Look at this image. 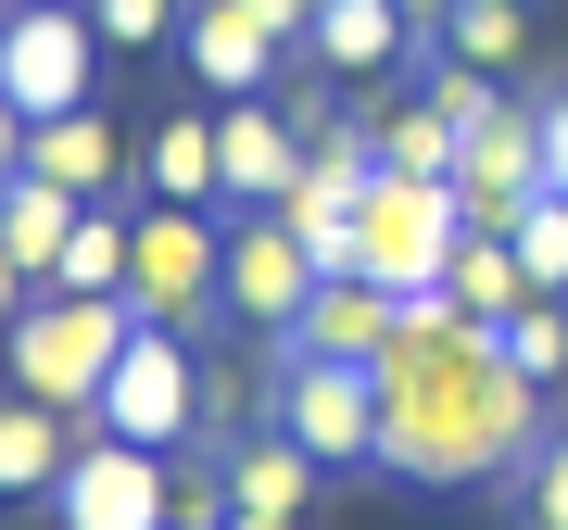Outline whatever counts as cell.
Masks as SVG:
<instances>
[{"label": "cell", "mask_w": 568, "mask_h": 530, "mask_svg": "<svg viewBox=\"0 0 568 530\" xmlns=\"http://www.w3.org/2000/svg\"><path fill=\"white\" fill-rule=\"evenodd\" d=\"M544 455V391L506 367L455 291H405L379 354V468L392 480H493Z\"/></svg>", "instance_id": "obj_1"}, {"label": "cell", "mask_w": 568, "mask_h": 530, "mask_svg": "<svg viewBox=\"0 0 568 530\" xmlns=\"http://www.w3.org/2000/svg\"><path fill=\"white\" fill-rule=\"evenodd\" d=\"M140 342V316L126 304H89V291H39L13 328H0V354H13V391L26 405H63V417H89L102 405V379H114V354Z\"/></svg>", "instance_id": "obj_2"}, {"label": "cell", "mask_w": 568, "mask_h": 530, "mask_svg": "<svg viewBox=\"0 0 568 530\" xmlns=\"http://www.w3.org/2000/svg\"><path fill=\"white\" fill-rule=\"evenodd\" d=\"M215 304H227V215H203V203H140V215H126V316L190 342Z\"/></svg>", "instance_id": "obj_3"}, {"label": "cell", "mask_w": 568, "mask_h": 530, "mask_svg": "<svg viewBox=\"0 0 568 530\" xmlns=\"http://www.w3.org/2000/svg\"><path fill=\"white\" fill-rule=\"evenodd\" d=\"M455 241H467L455 177H405V164L366 177V203H354V278H379L392 304H405V291H443Z\"/></svg>", "instance_id": "obj_4"}, {"label": "cell", "mask_w": 568, "mask_h": 530, "mask_svg": "<svg viewBox=\"0 0 568 530\" xmlns=\"http://www.w3.org/2000/svg\"><path fill=\"white\" fill-rule=\"evenodd\" d=\"M89 77H102V26H89L77 0H13V13H0V102L26 126L77 114Z\"/></svg>", "instance_id": "obj_5"}, {"label": "cell", "mask_w": 568, "mask_h": 530, "mask_svg": "<svg viewBox=\"0 0 568 530\" xmlns=\"http://www.w3.org/2000/svg\"><path fill=\"white\" fill-rule=\"evenodd\" d=\"M278 442H304L316 468H379V367L342 354H278Z\"/></svg>", "instance_id": "obj_6"}, {"label": "cell", "mask_w": 568, "mask_h": 530, "mask_svg": "<svg viewBox=\"0 0 568 530\" xmlns=\"http://www.w3.org/2000/svg\"><path fill=\"white\" fill-rule=\"evenodd\" d=\"M190 417H203V367H190V342L178 328H140V342L114 354V379H102V405H89V429H114V442H190Z\"/></svg>", "instance_id": "obj_7"}, {"label": "cell", "mask_w": 568, "mask_h": 530, "mask_svg": "<svg viewBox=\"0 0 568 530\" xmlns=\"http://www.w3.org/2000/svg\"><path fill=\"white\" fill-rule=\"evenodd\" d=\"M316 278H328V265L304 253V227H291L278 203L227 215V316H241V328H265V342H291V316L316 304Z\"/></svg>", "instance_id": "obj_8"}, {"label": "cell", "mask_w": 568, "mask_h": 530, "mask_svg": "<svg viewBox=\"0 0 568 530\" xmlns=\"http://www.w3.org/2000/svg\"><path fill=\"white\" fill-rule=\"evenodd\" d=\"M51 506H63V530H164V455L152 442H77V468L51 480Z\"/></svg>", "instance_id": "obj_9"}, {"label": "cell", "mask_w": 568, "mask_h": 530, "mask_svg": "<svg viewBox=\"0 0 568 530\" xmlns=\"http://www.w3.org/2000/svg\"><path fill=\"white\" fill-rule=\"evenodd\" d=\"M530 190H544V126H530V102H506L493 126H467V164H455V203L480 241H506V227L530 215Z\"/></svg>", "instance_id": "obj_10"}, {"label": "cell", "mask_w": 568, "mask_h": 530, "mask_svg": "<svg viewBox=\"0 0 568 530\" xmlns=\"http://www.w3.org/2000/svg\"><path fill=\"white\" fill-rule=\"evenodd\" d=\"M178 39H190V77H203L215 102H265V77H278V51H291L265 13H241V0H190Z\"/></svg>", "instance_id": "obj_11"}, {"label": "cell", "mask_w": 568, "mask_h": 530, "mask_svg": "<svg viewBox=\"0 0 568 530\" xmlns=\"http://www.w3.org/2000/svg\"><path fill=\"white\" fill-rule=\"evenodd\" d=\"M26 177H51V190H77V203H102V190L140 177V152H126V126L102 102H77V114H51L39 140H26Z\"/></svg>", "instance_id": "obj_12"}, {"label": "cell", "mask_w": 568, "mask_h": 530, "mask_svg": "<svg viewBox=\"0 0 568 530\" xmlns=\"http://www.w3.org/2000/svg\"><path fill=\"white\" fill-rule=\"evenodd\" d=\"M215 152H227V215H253V203H291V177H304V126H291L278 102H227Z\"/></svg>", "instance_id": "obj_13"}, {"label": "cell", "mask_w": 568, "mask_h": 530, "mask_svg": "<svg viewBox=\"0 0 568 530\" xmlns=\"http://www.w3.org/2000/svg\"><path fill=\"white\" fill-rule=\"evenodd\" d=\"M278 354H342V367H379V354H392V291H379V278H316V304L291 316Z\"/></svg>", "instance_id": "obj_14"}, {"label": "cell", "mask_w": 568, "mask_h": 530, "mask_svg": "<svg viewBox=\"0 0 568 530\" xmlns=\"http://www.w3.org/2000/svg\"><path fill=\"white\" fill-rule=\"evenodd\" d=\"M140 190H152V203H203V215H227V152H215V126H203V114L140 126Z\"/></svg>", "instance_id": "obj_15"}, {"label": "cell", "mask_w": 568, "mask_h": 530, "mask_svg": "<svg viewBox=\"0 0 568 530\" xmlns=\"http://www.w3.org/2000/svg\"><path fill=\"white\" fill-rule=\"evenodd\" d=\"M328 77H379L392 51H417V13L405 0H316V39H304Z\"/></svg>", "instance_id": "obj_16"}, {"label": "cell", "mask_w": 568, "mask_h": 530, "mask_svg": "<svg viewBox=\"0 0 568 530\" xmlns=\"http://www.w3.org/2000/svg\"><path fill=\"white\" fill-rule=\"evenodd\" d=\"M77 190H51V177H0V253L26 265V278L51 291V265H63V241H77Z\"/></svg>", "instance_id": "obj_17"}, {"label": "cell", "mask_w": 568, "mask_h": 530, "mask_svg": "<svg viewBox=\"0 0 568 530\" xmlns=\"http://www.w3.org/2000/svg\"><path fill=\"white\" fill-rule=\"evenodd\" d=\"M316 455L304 442H227V506H241V518H304L316 506Z\"/></svg>", "instance_id": "obj_18"}, {"label": "cell", "mask_w": 568, "mask_h": 530, "mask_svg": "<svg viewBox=\"0 0 568 530\" xmlns=\"http://www.w3.org/2000/svg\"><path fill=\"white\" fill-rule=\"evenodd\" d=\"M443 291H455L480 328H506V316L530 304V265H518V241H480V227H467V241H455V265H443Z\"/></svg>", "instance_id": "obj_19"}, {"label": "cell", "mask_w": 568, "mask_h": 530, "mask_svg": "<svg viewBox=\"0 0 568 530\" xmlns=\"http://www.w3.org/2000/svg\"><path fill=\"white\" fill-rule=\"evenodd\" d=\"M63 468H77V442H63V405H0V492H51Z\"/></svg>", "instance_id": "obj_20"}, {"label": "cell", "mask_w": 568, "mask_h": 530, "mask_svg": "<svg viewBox=\"0 0 568 530\" xmlns=\"http://www.w3.org/2000/svg\"><path fill=\"white\" fill-rule=\"evenodd\" d=\"M379 164H405V177H455V164H467V126H455L443 102H392V114H379Z\"/></svg>", "instance_id": "obj_21"}, {"label": "cell", "mask_w": 568, "mask_h": 530, "mask_svg": "<svg viewBox=\"0 0 568 530\" xmlns=\"http://www.w3.org/2000/svg\"><path fill=\"white\" fill-rule=\"evenodd\" d=\"M443 51L480 63V77H518V63H530V26H518V0H455V13H443Z\"/></svg>", "instance_id": "obj_22"}, {"label": "cell", "mask_w": 568, "mask_h": 530, "mask_svg": "<svg viewBox=\"0 0 568 530\" xmlns=\"http://www.w3.org/2000/svg\"><path fill=\"white\" fill-rule=\"evenodd\" d=\"M51 291L126 304V215H102V203H89V215H77V241H63V265H51Z\"/></svg>", "instance_id": "obj_23"}, {"label": "cell", "mask_w": 568, "mask_h": 530, "mask_svg": "<svg viewBox=\"0 0 568 530\" xmlns=\"http://www.w3.org/2000/svg\"><path fill=\"white\" fill-rule=\"evenodd\" d=\"M493 342H506V367H518L530 391H556V379H568V304H556V291H530V304L493 328Z\"/></svg>", "instance_id": "obj_24"}, {"label": "cell", "mask_w": 568, "mask_h": 530, "mask_svg": "<svg viewBox=\"0 0 568 530\" xmlns=\"http://www.w3.org/2000/svg\"><path fill=\"white\" fill-rule=\"evenodd\" d=\"M241 506H227V468L215 455H178V468H164V530H227Z\"/></svg>", "instance_id": "obj_25"}, {"label": "cell", "mask_w": 568, "mask_h": 530, "mask_svg": "<svg viewBox=\"0 0 568 530\" xmlns=\"http://www.w3.org/2000/svg\"><path fill=\"white\" fill-rule=\"evenodd\" d=\"M506 241H518V265H530V291L568 304V203H556V190H530V215L506 227Z\"/></svg>", "instance_id": "obj_26"}, {"label": "cell", "mask_w": 568, "mask_h": 530, "mask_svg": "<svg viewBox=\"0 0 568 530\" xmlns=\"http://www.w3.org/2000/svg\"><path fill=\"white\" fill-rule=\"evenodd\" d=\"M417 102H443L455 126H493V114H506V77H480V63H455V51H429Z\"/></svg>", "instance_id": "obj_27"}, {"label": "cell", "mask_w": 568, "mask_h": 530, "mask_svg": "<svg viewBox=\"0 0 568 530\" xmlns=\"http://www.w3.org/2000/svg\"><path fill=\"white\" fill-rule=\"evenodd\" d=\"M518 518L530 530H568V429H544V455L518 468Z\"/></svg>", "instance_id": "obj_28"}, {"label": "cell", "mask_w": 568, "mask_h": 530, "mask_svg": "<svg viewBox=\"0 0 568 530\" xmlns=\"http://www.w3.org/2000/svg\"><path fill=\"white\" fill-rule=\"evenodd\" d=\"M89 26H102V51H152L164 26H190L178 0H89Z\"/></svg>", "instance_id": "obj_29"}, {"label": "cell", "mask_w": 568, "mask_h": 530, "mask_svg": "<svg viewBox=\"0 0 568 530\" xmlns=\"http://www.w3.org/2000/svg\"><path fill=\"white\" fill-rule=\"evenodd\" d=\"M530 126H544V190L568 203V89H544V102H530Z\"/></svg>", "instance_id": "obj_30"}, {"label": "cell", "mask_w": 568, "mask_h": 530, "mask_svg": "<svg viewBox=\"0 0 568 530\" xmlns=\"http://www.w3.org/2000/svg\"><path fill=\"white\" fill-rule=\"evenodd\" d=\"M241 13H265L278 39H316V0H241Z\"/></svg>", "instance_id": "obj_31"}, {"label": "cell", "mask_w": 568, "mask_h": 530, "mask_svg": "<svg viewBox=\"0 0 568 530\" xmlns=\"http://www.w3.org/2000/svg\"><path fill=\"white\" fill-rule=\"evenodd\" d=\"M26 304H39V278H26V265H13V253H0V328H13Z\"/></svg>", "instance_id": "obj_32"}, {"label": "cell", "mask_w": 568, "mask_h": 530, "mask_svg": "<svg viewBox=\"0 0 568 530\" xmlns=\"http://www.w3.org/2000/svg\"><path fill=\"white\" fill-rule=\"evenodd\" d=\"M26 140H39V126H26L13 102H0V177H26Z\"/></svg>", "instance_id": "obj_33"}, {"label": "cell", "mask_w": 568, "mask_h": 530, "mask_svg": "<svg viewBox=\"0 0 568 530\" xmlns=\"http://www.w3.org/2000/svg\"><path fill=\"white\" fill-rule=\"evenodd\" d=\"M405 13H417V39H429V26H443V13H455V0H405Z\"/></svg>", "instance_id": "obj_34"}, {"label": "cell", "mask_w": 568, "mask_h": 530, "mask_svg": "<svg viewBox=\"0 0 568 530\" xmlns=\"http://www.w3.org/2000/svg\"><path fill=\"white\" fill-rule=\"evenodd\" d=\"M227 530H304V518H227Z\"/></svg>", "instance_id": "obj_35"}, {"label": "cell", "mask_w": 568, "mask_h": 530, "mask_svg": "<svg viewBox=\"0 0 568 530\" xmlns=\"http://www.w3.org/2000/svg\"><path fill=\"white\" fill-rule=\"evenodd\" d=\"M0 13H13V0H0Z\"/></svg>", "instance_id": "obj_36"}]
</instances>
